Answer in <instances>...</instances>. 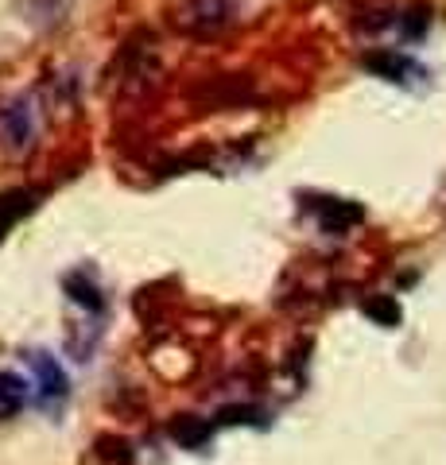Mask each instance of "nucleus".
<instances>
[{
  "instance_id": "423d86ee",
  "label": "nucleus",
  "mask_w": 446,
  "mask_h": 465,
  "mask_svg": "<svg viewBox=\"0 0 446 465\" xmlns=\"http://www.w3.org/2000/svg\"><path fill=\"white\" fill-rule=\"evenodd\" d=\"M63 291L70 295V302H74V307H82L85 314H102V311H105L102 287L94 283V275H85V268L63 275Z\"/></svg>"
},
{
  "instance_id": "f257e3e1",
  "label": "nucleus",
  "mask_w": 446,
  "mask_h": 465,
  "mask_svg": "<svg viewBox=\"0 0 446 465\" xmlns=\"http://www.w3.org/2000/svg\"><path fill=\"white\" fill-rule=\"evenodd\" d=\"M24 361H27V369L35 372V403L47 415H59L66 407V400H70V376H66V369L51 353H43V349H32Z\"/></svg>"
},
{
  "instance_id": "20e7f679",
  "label": "nucleus",
  "mask_w": 446,
  "mask_h": 465,
  "mask_svg": "<svg viewBox=\"0 0 446 465\" xmlns=\"http://www.w3.org/2000/svg\"><path fill=\"white\" fill-rule=\"evenodd\" d=\"M0 140H5L12 152H27V148H32V140H35L32 101L12 97L8 105H0Z\"/></svg>"
},
{
  "instance_id": "7ed1b4c3",
  "label": "nucleus",
  "mask_w": 446,
  "mask_h": 465,
  "mask_svg": "<svg viewBox=\"0 0 446 465\" xmlns=\"http://www.w3.org/2000/svg\"><path fill=\"white\" fill-rule=\"evenodd\" d=\"M307 210L314 213L322 232H350L353 225L365 222V206L350 198H326V194H307Z\"/></svg>"
},
{
  "instance_id": "1a4fd4ad",
  "label": "nucleus",
  "mask_w": 446,
  "mask_h": 465,
  "mask_svg": "<svg viewBox=\"0 0 446 465\" xmlns=\"http://www.w3.org/2000/svg\"><path fill=\"white\" fill-rule=\"evenodd\" d=\"M365 314H369L377 326H396V322H400V302H396L392 295L369 299V302H365Z\"/></svg>"
},
{
  "instance_id": "39448f33",
  "label": "nucleus",
  "mask_w": 446,
  "mask_h": 465,
  "mask_svg": "<svg viewBox=\"0 0 446 465\" xmlns=\"http://www.w3.org/2000/svg\"><path fill=\"white\" fill-rule=\"evenodd\" d=\"M39 191L35 186H12V191H0V241L12 232V225L27 217L35 206H39Z\"/></svg>"
},
{
  "instance_id": "f03ea898",
  "label": "nucleus",
  "mask_w": 446,
  "mask_h": 465,
  "mask_svg": "<svg viewBox=\"0 0 446 465\" xmlns=\"http://www.w3.org/2000/svg\"><path fill=\"white\" fill-rule=\"evenodd\" d=\"M362 66L369 70L372 78H381V82H392V85H411V82H420V78H427V70L415 63L411 54H404V51H369V54H362Z\"/></svg>"
},
{
  "instance_id": "0eeeda50",
  "label": "nucleus",
  "mask_w": 446,
  "mask_h": 465,
  "mask_svg": "<svg viewBox=\"0 0 446 465\" xmlns=\"http://www.w3.org/2000/svg\"><path fill=\"white\" fill-rule=\"evenodd\" d=\"M213 434V423L210 419H198V415H179L171 423V439H175L183 450H203Z\"/></svg>"
},
{
  "instance_id": "6e6552de",
  "label": "nucleus",
  "mask_w": 446,
  "mask_h": 465,
  "mask_svg": "<svg viewBox=\"0 0 446 465\" xmlns=\"http://www.w3.org/2000/svg\"><path fill=\"white\" fill-rule=\"evenodd\" d=\"M27 396H32V391H27L24 376L0 369V415H16L20 407L27 403Z\"/></svg>"
}]
</instances>
